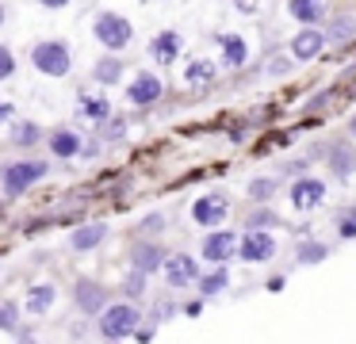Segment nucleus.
I'll list each match as a JSON object with an SVG mask.
<instances>
[{"label": "nucleus", "mask_w": 356, "mask_h": 344, "mask_svg": "<svg viewBox=\"0 0 356 344\" xmlns=\"http://www.w3.org/2000/svg\"><path fill=\"white\" fill-rule=\"evenodd\" d=\"M195 283H200V290H203L207 298H211V295H222V290L230 287V272H226L222 264H215V272H211V275H200Z\"/></svg>", "instance_id": "obj_24"}, {"label": "nucleus", "mask_w": 356, "mask_h": 344, "mask_svg": "<svg viewBox=\"0 0 356 344\" xmlns=\"http://www.w3.org/2000/svg\"><path fill=\"white\" fill-rule=\"evenodd\" d=\"M12 73H16V54L8 46H0V81H8Z\"/></svg>", "instance_id": "obj_32"}, {"label": "nucleus", "mask_w": 356, "mask_h": 344, "mask_svg": "<svg viewBox=\"0 0 356 344\" xmlns=\"http://www.w3.org/2000/svg\"><path fill=\"white\" fill-rule=\"evenodd\" d=\"M42 8H50V12H58V8H70V0H39Z\"/></svg>", "instance_id": "obj_37"}, {"label": "nucleus", "mask_w": 356, "mask_h": 344, "mask_svg": "<svg viewBox=\"0 0 356 344\" xmlns=\"http://www.w3.org/2000/svg\"><path fill=\"white\" fill-rule=\"evenodd\" d=\"M348 130H353V134H356V115H353V122H348Z\"/></svg>", "instance_id": "obj_39"}, {"label": "nucleus", "mask_w": 356, "mask_h": 344, "mask_svg": "<svg viewBox=\"0 0 356 344\" xmlns=\"http://www.w3.org/2000/svg\"><path fill=\"white\" fill-rule=\"evenodd\" d=\"M272 222H276V214H272L268 206H261V211H253V214H249L245 229H264V226H272Z\"/></svg>", "instance_id": "obj_30"}, {"label": "nucleus", "mask_w": 356, "mask_h": 344, "mask_svg": "<svg viewBox=\"0 0 356 344\" xmlns=\"http://www.w3.org/2000/svg\"><path fill=\"white\" fill-rule=\"evenodd\" d=\"M180 46H184L180 31H161V35H154V42H149V58L161 61V65H172L177 54H180Z\"/></svg>", "instance_id": "obj_14"}, {"label": "nucleus", "mask_w": 356, "mask_h": 344, "mask_svg": "<svg viewBox=\"0 0 356 344\" xmlns=\"http://www.w3.org/2000/svg\"><path fill=\"white\" fill-rule=\"evenodd\" d=\"M42 176H47V161H8V165L0 168V188L8 191V195H24L31 183H39Z\"/></svg>", "instance_id": "obj_3"}, {"label": "nucleus", "mask_w": 356, "mask_h": 344, "mask_svg": "<svg viewBox=\"0 0 356 344\" xmlns=\"http://www.w3.org/2000/svg\"><path fill=\"white\" fill-rule=\"evenodd\" d=\"M165 256H169V252H165L157 241H138V245H131V268H134V272L154 275L157 268L165 264Z\"/></svg>", "instance_id": "obj_11"}, {"label": "nucleus", "mask_w": 356, "mask_h": 344, "mask_svg": "<svg viewBox=\"0 0 356 344\" xmlns=\"http://www.w3.org/2000/svg\"><path fill=\"white\" fill-rule=\"evenodd\" d=\"M161 226H165V218H161V214H154V218H142V234H157Z\"/></svg>", "instance_id": "obj_34"}, {"label": "nucleus", "mask_w": 356, "mask_h": 344, "mask_svg": "<svg viewBox=\"0 0 356 344\" xmlns=\"http://www.w3.org/2000/svg\"><path fill=\"white\" fill-rule=\"evenodd\" d=\"M81 111H85L92 122H108L111 119V104H108V99H100V96H96V99L85 96V99H81Z\"/></svg>", "instance_id": "obj_28"}, {"label": "nucleus", "mask_w": 356, "mask_h": 344, "mask_svg": "<svg viewBox=\"0 0 356 344\" xmlns=\"http://www.w3.org/2000/svg\"><path fill=\"white\" fill-rule=\"evenodd\" d=\"M337 234H341V237H353V234H356V211H348V218H341Z\"/></svg>", "instance_id": "obj_33"}, {"label": "nucleus", "mask_w": 356, "mask_h": 344, "mask_svg": "<svg viewBox=\"0 0 356 344\" xmlns=\"http://www.w3.org/2000/svg\"><path fill=\"white\" fill-rule=\"evenodd\" d=\"M92 81H96V84H115V81H123V61H119L115 54H104V58H96Z\"/></svg>", "instance_id": "obj_21"}, {"label": "nucleus", "mask_w": 356, "mask_h": 344, "mask_svg": "<svg viewBox=\"0 0 356 344\" xmlns=\"http://www.w3.org/2000/svg\"><path fill=\"white\" fill-rule=\"evenodd\" d=\"M325 199V183L314 180V176H302V180L291 183V203L295 211H310V206H318Z\"/></svg>", "instance_id": "obj_12"}, {"label": "nucleus", "mask_w": 356, "mask_h": 344, "mask_svg": "<svg viewBox=\"0 0 356 344\" xmlns=\"http://www.w3.org/2000/svg\"><path fill=\"white\" fill-rule=\"evenodd\" d=\"M92 35H96V42L104 46V50H123V46H131V38H134V27H131V19L127 15H119V12H100L92 19Z\"/></svg>", "instance_id": "obj_2"}, {"label": "nucleus", "mask_w": 356, "mask_h": 344, "mask_svg": "<svg viewBox=\"0 0 356 344\" xmlns=\"http://www.w3.org/2000/svg\"><path fill=\"white\" fill-rule=\"evenodd\" d=\"M104 237H108V222H88V226H81L70 234V249L73 252H92Z\"/></svg>", "instance_id": "obj_15"}, {"label": "nucleus", "mask_w": 356, "mask_h": 344, "mask_svg": "<svg viewBox=\"0 0 356 344\" xmlns=\"http://www.w3.org/2000/svg\"><path fill=\"white\" fill-rule=\"evenodd\" d=\"M218 50H222V61L230 69H241L249 58V42L241 35H218Z\"/></svg>", "instance_id": "obj_16"}, {"label": "nucleus", "mask_w": 356, "mask_h": 344, "mask_svg": "<svg viewBox=\"0 0 356 344\" xmlns=\"http://www.w3.org/2000/svg\"><path fill=\"white\" fill-rule=\"evenodd\" d=\"M330 168L345 180V176L356 172V149H348V145H333L330 149Z\"/></svg>", "instance_id": "obj_22"}, {"label": "nucleus", "mask_w": 356, "mask_h": 344, "mask_svg": "<svg viewBox=\"0 0 356 344\" xmlns=\"http://www.w3.org/2000/svg\"><path fill=\"white\" fill-rule=\"evenodd\" d=\"M73 306H77L81 313H100L104 306H108V287H104V283H92V279H77V287H73Z\"/></svg>", "instance_id": "obj_8"}, {"label": "nucleus", "mask_w": 356, "mask_h": 344, "mask_svg": "<svg viewBox=\"0 0 356 344\" xmlns=\"http://www.w3.org/2000/svg\"><path fill=\"white\" fill-rule=\"evenodd\" d=\"M161 92H165L161 76H154L146 69V73H134L131 88H127V99H131L134 107H149V104H157V99H161Z\"/></svg>", "instance_id": "obj_7"}, {"label": "nucleus", "mask_w": 356, "mask_h": 344, "mask_svg": "<svg viewBox=\"0 0 356 344\" xmlns=\"http://www.w3.org/2000/svg\"><path fill=\"white\" fill-rule=\"evenodd\" d=\"M0 329L4 333H16L19 329V306L16 302H0Z\"/></svg>", "instance_id": "obj_29"}, {"label": "nucleus", "mask_w": 356, "mask_h": 344, "mask_svg": "<svg viewBox=\"0 0 356 344\" xmlns=\"http://www.w3.org/2000/svg\"><path fill=\"white\" fill-rule=\"evenodd\" d=\"M211 81H215V61L195 58V61H188V65H184V84H188V88H207Z\"/></svg>", "instance_id": "obj_19"}, {"label": "nucleus", "mask_w": 356, "mask_h": 344, "mask_svg": "<svg viewBox=\"0 0 356 344\" xmlns=\"http://www.w3.org/2000/svg\"><path fill=\"white\" fill-rule=\"evenodd\" d=\"M238 256L245 264H261V260L276 256V237L268 229H245V237L238 241Z\"/></svg>", "instance_id": "obj_5"}, {"label": "nucleus", "mask_w": 356, "mask_h": 344, "mask_svg": "<svg viewBox=\"0 0 356 344\" xmlns=\"http://www.w3.org/2000/svg\"><path fill=\"white\" fill-rule=\"evenodd\" d=\"M39 138H42V126H39V122H12V142H16V145L31 149Z\"/></svg>", "instance_id": "obj_25"}, {"label": "nucleus", "mask_w": 356, "mask_h": 344, "mask_svg": "<svg viewBox=\"0 0 356 344\" xmlns=\"http://www.w3.org/2000/svg\"><path fill=\"white\" fill-rule=\"evenodd\" d=\"M31 65L39 69L42 76H70L73 54L62 38H42V42L31 46Z\"/></svg>", "instance_id": "obj_1"}, {"label": "nucleus", "mask_w": 356, "mask_h": 344, "mask_svg": "<svg viewBox=\"0 0 356 344\" xmlns=\"http://www.w3.org/2000/svg\"><path fill=\"white\" fill-rule=\"evenodd\" d=\"M12 122V104L8 99H0V126H8Z\"/></svg>", "instance_id": "obj_36"}, {"label": "nucleus", "mask_w": 356, "mask_h": 344, "mask_svg": "<svg viewBox=\"0 0 356 344\" xmlns=\"http://www.w3.org/2000/svg\"><path fill=\"white\" fill-rule=\"evenodd\" d=\"M322 35H325V42H348L356 35V15H337Z\"/></svg>", "instance_id": "obj_23"}, {"label": "nucleus", "mask_w": 356, "mask_h": 344, "mask_svg": "<svg viewBox=\"0 0 356 344\" xmlns=\"http://www.w3.org/2000/svg\"><path fill=\"white\" fill-rule=\"evenodd\" d=\"M134 336H138L142 344H149V341H154V329H134Z\"/></svg>", "instance_id": "obj_38"}, {"label": "nucleus", "mask_w": 356, "mask_h": 344, "mask_svg": "<svg viewBox=\"0 0 356 344\" xmlns=\"http://www.w3.org/2000/svg\"><path fill=\"white\" fill-rule=\"evenodd\" d=\"M0 27H4V4H0Z\"/></svg>", "instance_id": "obj_40"}, {"label": "nucleus", "mask_w": 356, "mask_h": 344, "mask_svg": "<svg viewBox=\"0 0 356 344\" xmlns=\"http://www.w3.org/2000/svg\"><path fill=\"white\" fill-rule=\"evenodd\" d=\"M322 46H325V35L318 27H302L299 35L291 38V58L295 61H314L318 54H322Z\"/></svg>", "instance_id": "obj_13"}, {"label": "nucleus", "mask_w": 356, "mask_h": 344, "mask_svg": "<svg viewBox=\"0 0 356 344\" xmlns=\"http://www.w3.org/2000/svg\"><path fill=\"white\" fill-rule=\"evenodd\" d=\"M276 188H280L276 176H257V180L249 183V199H257V203H268V199H276Z\"/></svg>", "instance_id": "obj_26"}, {"label": "nucleus", "mask_w": 356, "mask_h": 344, "mask_svg": "<svg viewBox=\"0 0 356 344\" xmlns=\"http://www.w3.org/2000/svg\"><path fill=\"white\" fill-rule=\"evenodd\" d=\"M127 298H138L142 295V290H146V272H131V275H127Z\"/></svg>", "instance_id": "obj_31"}, {"label": "nucleus", "mask_w": 356, "mask_h": 344, "mask_svg": "<svg viewBox=\"0 0 356 344\" xmlns=\"http://www.w3.org/2000/svg\"><path fill=\"white\" fill-rule=\"evenodd\" d=\"M138 329V306L134 302H115L100 310V333L104 341H123V336H134Z\"/></svg>", "instance_id": "obj_4"}, {"label": "nucleus", "mask_w": 356, "mask_h": 344, "mask_svg": "<svg viewBox=\"0 0 356 344\" xmlns=\"http://www.w3.org/2000/svg\"><path fill=\"white\" fill-rule=\"evenodd\" d=\"M203 260L207 264H226V260L238 252V237L230 234V229H215V234H207V241H203Z\"/></svg>", "instance_id": "obj_9"}, {"label": "nucleus", "mask_w": 356, "mask_h": 344, "mask_svg": "<svg viewBox=\"0 0 356 344\" xmlns=\"http://www.w3.org/2000/svg\"><path fill=\"white\" fill-rule=\"evenodd\" d=\"M325 256H330V249H325L322 241H302L299 252H295V260H299V264H322Z\"/></svg>", "instance_id": "obj_27"}, {"label": "nucleus", "mask_w": 356, "mask_h": 344, "mask_svg": "<svg viewBox=\"0 0 356 344\" xmlns=\"http://www.w3.org/2000/svg\"><path fill=\"white\" fill-rule=\"evenodd\" d=\"M47 142H50V153H54V157H77L81 153V134L70 126H58Z\"/></svg>", "instance_id": "obj_17"}, {"label": "nucleus", "mask_w": 356, "mask_h": 344, "mask_svg": "<svg viewBox=\"0 0 356 344\" xmlns=\"http://www.w3.org/2000/svg\"><path fill=\"white\" fill-rule=\"evenodd\" d=\"M287 69H291V65H287V58H272V65H268V73H272V76H284V73H287Z\"/></svg>", "instance_id": "obj_35"}, {"label": "nucleus", "mask_w": 356, "mask_h": 344, "mask_svg": "<svg viewBox=\"0 0 356 344\" xmlns=\"http://www.w3.org/2000/svg\"><path fill=\"white\" fill-rule=\"evenodd\" d=\"M54 298H58V290L50 287V283H35V287H27V310H31L35 318H42V313L54 306Z\"/></svg>", "instance_id": "obj_20"}, {"label": "nucleus", "mask_w": 356, "mask_h": 344, "mask_svg": "<svg viewBox=\"0 0 356 344\" xmlns=\"http://www.w3.org/2000/svg\"><path fill=\"white\" fill-rule=\"evenodd\" d=\"M192 218L200 222V226L215 229L226 222V195H200L192 203Z\"/></svg>", "instance_id": "obj_10"}, {"label": "nucleus", "mask_w": 356, "mask_h": 344, "mask_svg": "<svg viewBox=\"0 0 356 344\" xmlns=\"http://www.w3.org/2000/svg\"><path fill=\"white\" fill-rule=\"evenodd\" d=\"M287 12H291L302 27H314L325 15V0H287Z\"/></svg>", "instance_id": "obj_18"}, {"label": "nucleus", "mask_w": 356, "mask_h": 344, "mask_svg": "<svg viewBox=\"0 0 356 344\" xmlns=\"http://www.w3.org/2000/svg\"><path fill=\"white\" fill-rule=\"evenodd\" d=\"M165 279H169V287H188V283L200 279V264H195V256H188V252H172V256H165Z\"/></svg>", "instance_id": "obj_6"}]
</instances>
